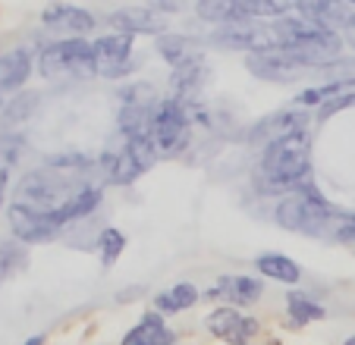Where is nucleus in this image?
Instances as JSON below:
<instances>
[{"label":"nucleus","instance_id":"1","mask_svg":"<svg viewBox=\"0 0 355 345\" xmlns=\"http://www.w3.org/2000/svg\"><path fill=\"white\" fill-rule=\"evenodd\" d=\"M277 223L293 229V233H305V236H340V226L346 223V217H340L336 207H330L321 198V192L311 186H302L299 195L283 198L274 211Z\"/></svg>","mask_w":355,"mask_h":345},{"label":"nucleus","instance_id":"2","mask_svg":"<svg viewBox=\"0 0 355 345\" xmlns=\"http://www.w3.org/2000/svg\"><path fill=\"white\" fill-rule=\"evenodd\" d=\"M82 192H88V188L82 186V176L76 172V166H51V170L28 172L19 182L16 204L35 207V211H60Z\"/></svg>","mask_w":355,"mask_h":345},{"label":"nucleus","instance_id":"3","mask_svg":"<svg viewBox=\"0 0 355 345\" xmlns=\"http://www.w3.org/2000/svg\"><path fill=\"white\" fill-rule=\"evenodd\" d=\"M261 172L270 188L305 186L311 172V139L309 132H295L264 148Z\"/></svg>","mask_w":355,"mask_h":345},{"label":"nucleus","instance_id":"4","mask_svg":"<svg viewBox=\"0 0 355 345\" xmlns=\"http://www.w3.org/2000/svg\"><path fill=\"white\" fill-rule=\"evenodd\" d=\"M38 69L44 79H92V76H98L94 51L82 38H63L57 44H47L38 57Z\"/></svg>","mask_w":355,"mask_h":345},{"label":"nucleus","instance_id":"5","mask_svg":"<svg viewBox=\"0 0 355 345\" xmlns=\"http://www.w3.org/2000/svg\"><path fill=\"white\" fill-rule=\"evenodd\" d=\"M157 148L151 139H126V145L120 151H107L101 166L110 176V182L116 186H126V182H135L141 172H148L155 166Z\"/></svg>","mask_w":355,"mask_h":345},{"label":"nucleus","instance_id":"6","mask_svg":"<svg viewBox=\"0 0 355 345\" xmlns=\"http://www.w3.org/2000/svg\"><path fill=\"white\" fill-rule=\"evenodd\" d=\"M340 47H343V38L336 32L311 26L299 41H293L289 47H283L280 53L286 57L289 63H295V67H318V69H324V67H330V63L340 60Z\"/></svg>","mask_w":355,"mask_h":345},{"label":"nucleus","instance_id":"7","mask_svg":"<svg viewBox=\"0 0 355 345\" xmlns=\"http://www.w3.org/2000/svg\"><path fill=\"white\" fill-rule=\"evenodd\" d=\"M148 139L155 141V148L164 151V154L182 151L186 141H189V113H186V107H182L180 100H164V104L157 107L155 120H151V132H148Z\"/></svg>","mask_w":355,"mask_h":345},{"label":"nucleus","instance_id":"8","mask_svg":"<svg viewBox=\"0 0 355 345\" xmlns=\"http://www.w3.org/2000/svg\"><path fill=\"white\" fill-rule=\"evenodd\" d=\"M10 226H13V236L19 242L38 245V242L57 239L67 223L60 220L57 211H35V207H26V204H13L10 207Z\"/></svg>","mask_w":355,"mask_h":345},{"label":"nucleus","instance_id":"9","mask_svg":"<svg viewBox=\"0 0 355 345\" xmlns=\"http://www.w3.org/2000/svg\"><path fill=\"white\" fill-rule=\"evenodd\" d=\"M94 51V69L104 79H120L129 73V60H132V35H104L92 44Z\"/></svg>","mask_w":355,"mask_h":345},{"label":"nucleus","instance_id":"10","mask_svg":"<svg viewBox=\"0 0 355 345\" xmlns=\"http://www.w3.org/2000/svg\"><path fill=\"white\" fill-rule=\"evenodd\" d=\"M208 330L214 333L217 339H223L227 345H245L248 336L258 333V320L242 317V314L233 311V308H217V311L208 317Z\"/></svg>","mask_w":355,"mask_h":345},{"label":"nucleus","instance_id":"11","mask_svg":"<svg viewBox=\"0 0 355 345\" xmlns=\"http://www.w3.org/2000/svg\"><path fill=\"white\" fill-rule=\"evenodd\" d=\"M295 132H305V116L299 110H280L274 116H264L261 123H255V129L248 132V141H258V145L268 148Z\"/></svg>","mask_w":355,"mask_h":345},{"label":"nucleus","instance_id":"12","mask_svg":"<svg viewBox=\"0 0 355 345\" xmlns=\"http://www.w3.org/2000/svg\"><path fill=\"white\" fill-rule=\"evenodd\" d=\"M44 26L51 32H60L67 35V41L79 38V35L92 32L94 28V16L88 10H79V7H47L44 10Z\"/></svg>","mask_w":355,"mask_h":345},{"label":"nucleus","instance_id":"13","mask_svg":"<svg viewBox=\"0 0 355 345\" xmlns=\"http://www.w3.org/2000/svg\"><path fill=\"white\" fill-rule=\"evenodd\" d=\"M110 26L120 35H164V19L148 7H123L110 13Z\"/></svg>","mask_w":355,"mask_h":345},{"label":"nucleus","instance_id":"14","mask_svg":"<svg viewBox=\"0 0 355 345\" xmlns=\"http://www.w3.org/2000/svg\"><path fill=\"white\" fill-rule=\"evenodd\" d=\"M299 13L305 19H311V26L318 28H349L355 19V7H346V3H334V0H321V3H299Z\"/></svg>","mask_w":355,"mask_h":345},{"label":"nucleus","instance_id":"15","mask_svg":"<svg viewBox=\"0 0 355 345\" xmlns=\"http://www.w3.org/2000/svg\"><path fill=\"white\" fill-rule=\"evenodd\" d=\"M245 67L258 76V79H268V82H293L299 76V67L289 63L280 51H270V53H248Z\"/></svg>","mask_w":355,"mask_h":345},{"label":"nucleus","instance_id":"16","mask_svg":"<svg viewBox=\"0 0 355 345\" xmlns=\"http://www.w3.org/2000/svg\"><path fill=\"white\" fill-rule=\"evenodd\" d=\"M123 345H176V336L161 320V314H145L139 326H132L123 336Z\"/></svg>","mask_w":355,"mask_h":345},{"label":"nucleus","instance_id":"17","mask_svg":"<svg viewBox=\"0 0 355 345\" xmlns=\"http://www.w3.org/2000/svg\"><path fill=\"white\" fill-rule=\"evenodd\" d=\"M28 73H32V53L26 47L0 53V91H16L26 85Z\"/></svg>","mask_w":355,"mask_h":345},{"label":"nucleus","instance_id":"18","mask_svg":"<svg viewBox=\"0 0 355 345\" xmlns=\"http://www.w3.org/2000/svg\"><path fill=\"white\" fill-rule=\"evenodd\" d=\"M214 299H227L233 305H252L261 299V279L255 276H223L220 283L211 289Z\"/></svg>","mask_w":355,"mask_h":345},{"label":"nucleus","instance_id":"19","mask_svg":"<svg viewBox=\"0 0 355 345\" xmlns=\"http://www.w3.org/2000/svg\"><path fill=\"white\" fill-rule=\"evenodd\" d=\"M157 53H161L173 69H182V67H189V63L201 60L198 41L186 38V35H161V38H157Z\"/></svg>","mask_w":355,"mask_h":345},{"label":"nucleus","instance_id":"20","mask_svg":"<svg viewBox=\"0 0 355 345\" xmlns=\"http://www.w3.org/2000/svg\"><path fill=\"white\" fill-rule=\"evenodd\" d=\"M195 13L208 22H220V26H242V22H248L242 0H205V3L195 7Z\"/></svg>","mask_w":355,"mask_h":345},{"label":"nucleus","instance_id":"21","mask_svg":"<svg viewBox=\"0 0 355 345\" xmlns=\"http://www.w3.org/2000/svg\"><path fill=\"white\" fill-rule=\"evenodd\" d=\"M205 73H208L205 60H195L182 69H173V88H176V100H180V104L201 91V85H205Z\"/></svg>","mask_w":355,"mask_h":345},{"label":"nucleus","instance_id":"22","mask_svg":"<svg viewBox=\"0 0 355 345\" xmlns=\"http://www.w3.org/2000/svg\"><path fill=\"white\" fill-rule=\"evenodd\" d=\"M258 270H261V276H270V279L286 283V285H293V283L302 279L299 264L289 260V258H283V254H264V258H258Z\"/></svg>","mask_w":355,"mask_h":345},{"label":"nucleus","instance_id":"23","mask_svg":"<svg viewBox=\"0 0 355 345\" xmlns=\"http://www.w3.org/2000/svg\"><path fill=\"white\" fill-rule=\"evenodd\" d=\"M35 107H38V94H35V91L16 94V98L3 107V113H0V126L7 129V132H10V129H16V126H22V123H26L28 116L35 113Z\"/></svg>","mask_w":355,"mask_h":345},{"label":"nucleus","instance_id":"24","mask_svg":"<svg viewBox=\"0 0 355 345\" xmlns=\"http://www.w3.org/2000/svg\"><path fill=\"white\" fill-rule=\"evenodd\" d=\"M198 301V289L189 283H180L173 285V289H167V292H161L155 299L157 311H167V314H176V311H189V308Z\"/></svg>","mask_w":355,"mask_h":345},{"label":"nucleus","instance_id":"25","mask_svg":"<svg viewBox=\"0 0 355 345\" xmlns=\"http://www.w3.org/2000/svg\"><path fill=\"white\" fill-rule=\"evenodd\" d=\"M286 308H289V320H293L295 326H305V324H311V320H321L324 314H327L315 299H309V295H302V292L289 295Z\"/></svg>","mask_w":355,"mask_h":345},{"label":"nucleus","instance_id":"26","mask_svg":"<svg viewBox=\"0 0 355 345\" xmlns=\"http://www.w3.org/2000/svg\"><path fill=\"white\" fill-rule=\"evenodd\" d=\"M28 264V254L19 242H0V283L22 270Z\"/></svg>","mask_w":355,"mask_h":345},{"label":"nucleus","instance_id":"27","mask_svg":"<svg viewBox=\"0 0 355 345\" xmlns=\"http://www.w3.org/2000/svg\"><path fill=\"white\" fill-rule=\"evenodd\" d=\"M126 251V239H123L120 229H104L101 233V264L110 267L116 264V258Z\"/></svg>","mask_w":355,"mask_h":345},{"label":"nucleus","instance_id":"28","mask_svg":"<svg viewBox=\"0 0 355 345\" xmlns=\"http://www.w3.org/2000/svg\"><path fill=\"white\" fill-rule=\"evenodd\" d=\"M242 7H245V13H248V19L252 16H280V13H286L289 10V3H277V0H242Z\"/></svg>","mask_w":355,"mask_h":345},{"label":"nucleus","instance_id":"29","mask_svg":"<svg viewBox=\"0 0 355 345\" xmlns=\"http://www.w3.org/2000/svg\"><path fill=\"white\" fill-rule=\"evenodd\" d=\"M340 239H355V217H346V223L340 226Z\"/></svg>","mask_w":355,"mask_h":345},{"label":"nucleus","instance_id":"30","mask_svg":"<svg viewBox=\"0 0 355 345\" xmlns=\"http://www.w3.org/2000/svg\"><path fill=\"white\" fill-rule=\"evenodd\" d=\"M346 41H349V44H352V47H355V19H352V26H349V28H346Z\"/></svg>","mask_w":355,"mask_h":345},{"label":"nucleus","instance_id":"31","mask_svg":"<svg viewBox=\"0 0 355 345\" xmlns=\"http://www.w3.org/2000/svg\"><path fill=\"white\" fill-rule=\"evenodd\" d=\"M26 345H44V336H35V339H28Z\"/></svg>","mask_w":355,"mask_h":345},{"label":"nucleus","instance_id":"32","mask_svg":"<svg viewBox=\"0 0 355 345\" xmlns=\"http://www.w3.org/2000/svg\"><path fill=\"white\" fill-rule=\"evenodd\" d=\"M343 345H355V339H346V342H343Z\"/></svg>","mask_w":355,"mask_h":345}]
</instances>
